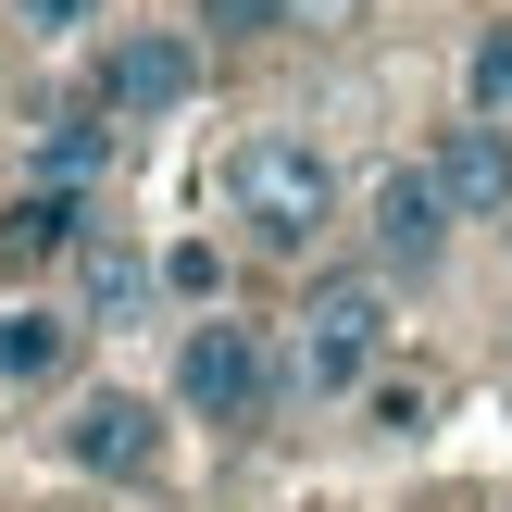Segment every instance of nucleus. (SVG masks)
<instances>
[{
    "mask_svg": "<svg viewBox=\"0 0 512 512\" xmlns=\"http://www.w3.org/2000/svg\"><path fill=\"white\" fill-rule=\"evenodd\" d=\"M425 175H438L450 225H500V213H512V125H488V113L438 125V150H425Z\"/></svg>",
    "mask_w": 512,
    "mask_h": 512,
    "instance_id": "7",
    "label": "nucleus"
},
{
    "mask_svg": "<svg viewBox=\"0 0 512 512\" xmlns=\"http://www.w3.org/2000/svg\"><path fill=\"white\" fill-rule=\"evenodd\" d=\"M463 113L512 125V13H488V25H475V50H463Z\"/></svg>",
    "mask_w": 512,
    "mask_h": 512,
    "instance_id": "12",
    "label": "nucleus"
},
{
    "mask_svg": "<svg viewBox=\"0 0 512 512\" xmlns=\"http://www.w3.org/2000/svg\"><path fill=\"white\" fill-rule=\"evenodd\" d=\"M225 225H238L250 250H275V263H300V250L338 225V163H325V138H300V125L238 138L225 150Z\"/></svg>",
    "mask_w": 512,
    "mask_h": 512,
    "instance_id": "1",
    "label": "nucleus"
},
{
    "mask_svg": "<svg viewBox=\"0 0 512 512\" xmlns=\"http://www.w3.org/2000/svg\"><path fill=\"white\" fill-rule=\"evenodd\" d=\"M63 463L88 475V488H150V475H163V400H138V388H75Z\"/></svg>",
    "mask_w": 512,
    "mask_h": 512,
    "instance_id": "5",
    "label": "nucleus"
},
{
    "mask_svg": "<svg viewBox=\"0 0 512 512\" xmlns=\"http://www.w3.org/2000/svg\"><path fill=\"white\" fill-rule=\"evenodd\" d=\"M275 388H288V350L263 338V325H238V313H200L188 338H175V400H188L200 425H263L275 413Z\"/></svg>",
    "mask_w": 512,
    "mask_h": 512,
    "instance_id": "3",
    "label": "nucleus"
},
{
    "mask_svg": "<svg viewBox=\"0 0 512 512\" xmlns=\"http://www.w3.org/2000/svg\"><path fill=\"white\" fill-rule=\"evenodd\" d=\"M88 100H100L113 125L188 113V100H200V38H188V25H113L100 63H88Z\"/></svg>",
    "mask_w": 512,
    "mask_h": 512,
    "instance_id": "4",
    "label": "nucleus"
},
{
    "mask_svg": "<svg viewBox=\"0 0 512 512\" xmlns=\"http://www.w3.org/2000/svg\"><path fill=\"white\" fill-rule=\"evenodd\" d=\"M75 238H88V213H75L63 188H25L13 225H0V250H13V263H50V250H75Z\"/></svg>",
    "mask_w": 512,
    "mask_h": 512,
    "instance_id": "11",
    "label": "nucleus"
},
{
    "mask_svg": "<svg viewBox=\"0 0 512 512\" xmlns=\"http://www.w3.org/2000/svg\"><path fill=\"white\" fill-rule=\"evenodd\" d=\"M363 238H375V275H388V288L438 275L450 263V200H438V175H425V163H388L375 200H363Z\"/></svg>",
    "mask_w": 512,
    "mask_h": 512,
    "instance_id": "6",
    "label": "nucleus"
},
{
    "mask_svg": "<svg viewBox=\"0 0 512 512\" xmlns=\"http://www.w3.org/2000/svg\"><path fill=\"white\" fill-rule=\"evenodd\" d=\"M75 338H88L75 313H50V300H13V313H0V388H50V375L75 363Z\"/></svg>",
    "mask_w": 512,
    "mask_h": 512,
    "instance_id": "9",
    "label": "nucleus"
},
{
    "mask_svg": "<svg viewBox=\"0 0 512 512\" xmlns=\"http://www.w3.org/2000/svg\"><path fill=\"white\" fill-rule=\"evenodd\" d=\"M100 175H113V113H100V100H75V113H63V125H50V138H38V188L88 200Z\"/></svg>",
    "mask_w": 512,
    "mask_h": 512,
    "instance_id": "10",
    "label": "nucleus"
},
{
    "mask_svg": "<svg viewBox=\"0 0 512 512\" xmlns=\"http://www.w3.org/2000/svg\"><path fill=\"white\" fill-rule=\"evenodd\" d=\"M363 413L388 425V438H413V425H425V388H413V375H375V388H363Z\"/></svg>",
    "mask_w": 512,
    "mask_h": 512,
    "instance_id": "14",
    "label": "nucleus"
},
{
    "mask_svg": "<svg viewBox=\"0 0 512 512\" xmlns=\"http://www.w3.org/2000/svg\"><path fill=\"white\" fill-rule=\"evenodd\" d=\"M375 375H388V275H325L313 300H300L288 325V388L300 400H363Z\"/></svg>",
    "mask_w": 512,
    "mask_h": 512,
    "instance_id": "2",
    "label": "nucleus"
},
{
    "mask_svg": "<svg viewBox=\"0 0 512 512\" xmlns=\"http://www.w3.org/2000/svg\"><path fill=\"white\" fill-rule=\"evenodd\" d=\"M150 288H163V263L138 238H75V325H138Z\"/></svg>",
    "mask_w": 512,
    "mask_h": 512,
    "instance_id": "8",
    "label": "nucleus"
},
{
    "mask_svg": "<svg viewBox=\"0 0 512 512\" xmlns=\"http://www.w3.org/2000/svg\"><path fill=\"white\" fill-rule=\"evenodd\" d=\"M200 25H213V38H275L288 0H200Z\"/></svg>",
    "mask_w": 512,
    "mask_h": 512,
    "instance_id": "13",
    "label": "nucleus"
},
{
    "mask_svg": "<svg viewBox=\"0 0 512 512\" xmlns=\"http://www.w3.org/2000/svg\"><path fill=\"white\" fill-rule=\"evenodd\" d=\"M13 13H25V25H38V38H75V25H88V13H100V0H13Z\"/></svg>",
    "mask_w": 512,
    "mask_h": 512,
    "instance_id": "15",
    "label": "nucleus"
}]
</instances>
